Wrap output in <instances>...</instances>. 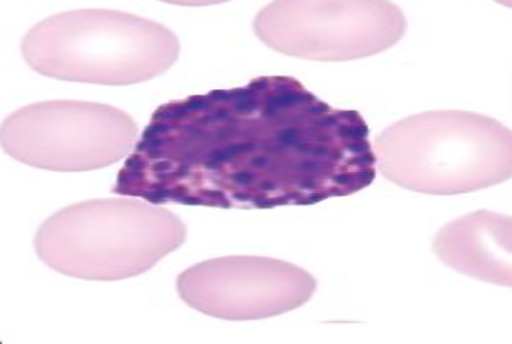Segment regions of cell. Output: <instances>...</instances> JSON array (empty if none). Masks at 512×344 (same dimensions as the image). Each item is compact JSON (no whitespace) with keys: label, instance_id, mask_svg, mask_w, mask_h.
Wrapping results in <instances>:
<instances>
[{"label":"cell","instance_id":"1","mask_svg":"<svg viewBox=\"0 0 512 344\" xmlns=\"http://www.w3.org/2000/svg\"><path fill=\"white\" fill-rule=\"evenodd\" d=\"M137 151L163 190L153 202L217 208L312 205L349 197L376 180L369 126L355 110L333 109L293 77H259L161 107Z\"/></svg>","mask_w":512,"mask_h":344},{"label":"cell","instance_id":"2","mask_svg":"<svg viewBox=\"0 0 512 344\" xmlns=\"http://www.w3.org/2000/svg\"><path fill=\"white\" fill-rule=\"evenodd\" d=\"M373 151L386 180L420 194H468L512 175L510 128L473 111L403 118L376 137Z\"/></svg>","mask_w":512,"mask_h":344},{"label":"cell","instance_id":"3","mask_svg":"<svg viewBox=\"0 0 512 344\" xmlns=\"http://www.w3.org/2000/svg\"><path fill=\"white\" fill-rule=\"evenodd\" d=\"M266 46L316 62H350L392 49L407 19L392 2H275L255 18Z\"/></svg>","mask_w":512,"mask_h":344},{"label":"cell","instance_id":"4","mask_svg":"<svg viewBox=\"0 0 512 344\" xmlns=\"http://www.w3.org/2000/svg\"><path fill=\"white\" fill-rule=\"evenodd\" d=\"M316 279L293 263L261 256H227L198 263L178 279L185 303L224 320H258L305 305Z\"/></svg>","mask_w":512,"mask_h":344},{"label":"cell","instance_id":"5","mask_svg":"<svg viewBox=\"0 0 512 344\" xmlns=\"http://www.w3.org/2000/svg\"><path fill=\"white\" fill-rule=\"evenodd\" d=\"M433 249L447 268L468 278L512 286L510 215L481 209L454 219L437 232Z\"/></svg>","mask_w":512,"mask_h":344},{"label":"cell","instance_id":"6","mask_svg":"<svg viewBox=\"0 0 512 344\" xmlns=\"http://www.w3.org/2000/svg\"><path fill=\"white\" fill-rule=\"evenodd\" d=\"M96 37L97 40H99V45H97V42H94L92 36L89 35V37H87V43H89L87 53H89L90 59H106V57H109L111 60L114 56L119 55L120 52L126 55V50H119V47H106L107 42H111L117 35H111L107 37V39H104V37L100 35Z\"/></svg>","mask_w":512,"mask_h":344}]
</instances>
